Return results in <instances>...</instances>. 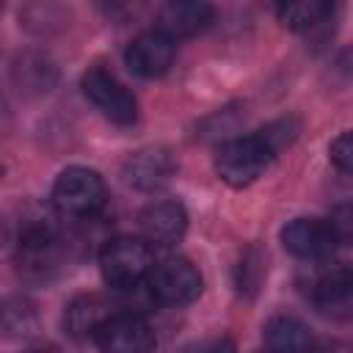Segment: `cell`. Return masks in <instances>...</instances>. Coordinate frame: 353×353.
Segmentation results:
<instances>
[{"instance_id":"1","label":"cell","mask_w":353,"mask_h":353,"mask_svg":"<svg viewBox=\"0 0 353 353\" xmlns=\"http://www.w3.org/2000/svg\"><path fill=\"white\" fill-rule=\"evenodd\" d=\"M295 135H298V121L279 119L254 135L226 141L215 154L218 176L232 188H248L265 174V168L276 160V154L295 141Z\"/></svg>"},{"instance_id":"2","label":"cell","mask_w":353,"mask_h":353,"mask_svg":"<svg viewBox=\"0 0 353 353\" xmlns=\"http://www.w3.org/2000/svg\"><path fill=\"white\" fill-rule=\"evenodd\" d=\"M152 245L141 237H113L99 251V270L108 287L113 290H132L138 287L152 270Z\"/></svg>"},{"instance_id":"3","label":"cell","mask_w":353,"mask_h":353,"mask_svg":"<svg viewBox=\"0 0 353 353\" xmlns=\"http://www.w3.org/2000/svg\"><path fill=\"white\" fill-rule=\"evenodd\" d=\"M108 201L105 179L85 165H72L58 174L52 185V204L72 218H91Z\"/></svg>"},{"instance_id":"4","label":"cell","mask_w":353,"mask_h":353,"mask_svg":"<svg viewBox=\"0 0 353 353\" xmlns=\"http://www.w3.org/2000/svg\"><path fill=\"white\" fill-rule=\"evenodd\" d=\"M63 262L61 237L50 226H28L17 243L19 276L30 284H47L55 279Z\"/></svg>"},{"instance_id":"5","label":"cell","mask_w":353,"mask_h":353,"mask_svg":"<svg viewBox=\"0 0 353 353\" xmlns=\"http://www.w3.org/2000/svg\"><path fill=\"white\" fill-rule=\"evenodd\" d=\"M80 88L85 94V99L105 116L110 119L113 124H132L138 119V102L135 97L127 91L124 83H119L110 72H105L102 66H94L83 74L80 80Z\"/></svg>"},{"instance_id":"6","label":"cell","mask_w":353,"mask_h":353,"mask_svg":"<svg viewBox=\"0 0 353 353\" xmlns=\"http://www.w3.org/2000/svg\"><path fill=\"white\" fill-rule=\"evenodd\" d=\"M146 284H149L152 298L165 303V306L193 303L199 298V292H201L199 270L182 256H168V259L152 265V270L146 276Z\"/></svg>"},{"instance_id":"7","label":"cell","mask_w":353,"mask_h":353,"mask_svg":"<svg viewBox=\"0 0 353 353\" xmlns=\"http://www.w3.org/2000/svg\"><path fill=\"white\" fill-rule=\"evenodd\" d=\"M94 339L102 353H152L154 350L152 325L132 312H113L99 325Z\"/></svg>"},{"instance_id":"8","label":"cell","mask_w":353,"mask_h":353,"mask_svg":"<svg viewBox=\"0 0 353 353\" xmlns=\"http://www.w3.org/2000/svg\"><path fill=\"white\" fill-rule=\"evenodd\" d=\"M281 243L298 259L317 262V259H328L336 251L339 237L334 226L323 218H295L281 229Z\"/></svg>"},{"instance_id":"9","label":"cell","mask_w":353,"mask_h":353,"mask_svg":"<svg viewBox=\"0 0 353 353\" xmlns=\"http://www.w3.org/2000/svg\"><path fill=\"white\" fill-rule=\"evenodd\" d=\"M176 55V44L174 39H168L163 30H143L141 36H135L127 50H124V63L132 74L138 77H160L168 72V66L174 63Z\"/></svg>"},{"instance_id":"10","label":"cell","mask_w":353,"mask_h":353,"mask_svg":"<svg viewBox=\"0 0 353 353\" xmlns=\"http://www.w3.org/2000/svg\"><path fill=\"white\" fill-rule=\"evenodd\" d=\"M176 174V163L165 146H143L124 160V179L138 190H160Z\"/></svg>"},{"instance_id":"11","label":"cell","mask_w":353,"mask_h":353,"mask_svg":"<svg viewBox=\"0 0 353 353\" xmlns=\"http://www.w3.org/2000/svg\"><path fill=\"white\" fill-rule=\"evenodd\" d=\"M141 229L146 243H154L160 248H171L185 237L188 229V212L179 201L174 199H163V201H152L143 207L141 212Z\"/></svg>"},{"instance_id":"12","label":"cell","mask_w":353,"mask_h":353,"mask_svg":"<svg viewBox=\"0 0 353 353\" xmlns=\"http://www.w3.org/2000/svg\"><path fill=\"white\" fill-rule=\"evenodd\" d=\"M215 19V8L210 3H168L160 8V28L168 39H188L207 30Z\"/></svg>"},{"instance_id":"13","label":"cell","mask_w":353,"mask_h":353,"mask_svg":"<svg viewBox=\"0 0 353 353\" xmlns=\"http://www.w3.org/2000/svg\"><path fill=\"white\" fill-rule=\"evenodd\" d=\"M350 295H353V276L350 268L336 265L325 270L314 284H312V301L320 312H334V314H347L350 309Z\"/></svg>"},{"instance_id":"14","label":"cell","mask_w":353,"mask_h":353,"mask_svg":"<svg viewBox=\"0 0 353 353\" xmlns=\"http://www.w3.org/2000/svg\"><path fill=\"white\" fill-rule=\"evenodd\" d=\"M262 339L268 345V353H309L314 345L306 323L292 314L270 317L262 328Z\"/></svg>"},{"instance_id":"15","label":"cell","mask_w":353,"mask_h":353,"mask_svg":"<svg viewBox=\"0 0 353 353\" xmlns=\"http://www.w3.org/2000/svg\"><path fill=\"white\" fill-rule=\"evenodd\" d=\"M113 314V306L102 298V295H80L74 298L69 306H66V314H63V323H66V331L77 339H85V336H94L99 331V325Z\"/></svg>"},{"instance_id":"16","label":"cell","mask_w":353,"mask_h":353,"mask_svg":"<svg viewBox=\"0 0 353 353\" xmlns=\"http://www.w3.org/2000/svg\"><path fill=\"white\" fill-rule=\"evenodd\" d=\"M39 331V312L36 303L14 295L0 303V336L6 339H30Z\"/></svg>"},{"instance_id":"17","label":"cell","mask_w":353,"mask_h":353,"mask_svg":"<svg viewBox=\"0 0 353 353\" xmlns=\"http://www.w3.org/2000/svg\"><path fill=\"white\" fill-rule=\"evenodd\" d=\"M331 11H334L331 3H323V0H301V3L279 6V19L290 30H309V28L320 25Z\"/></svg>"},{"instance_id":"18","label":"cell","mask_w":353,"mask_h":353,"mask_svg":"<svg viewBox=\"0 0 353 353\" xmlns=\"http://www.w3.org/2000/svg\"><path fill=\"white\" fill-rule=\"evenodd\" d=\"M17 77H19V83H25L36 91H47L55 83V66H50V61L39 58V55H25L17 66Z\"/></svg>"},{"instance_id":"19","label":"cell","mask_w":353,"mask_h":353,"mask_svg":"<svg viewBox=\"0 0 353 353\" xmlns=\"http://www.w3.org/2000/svg\"><path fill=\"white\" fill-rule=\"evenodd\" d=\"M331 163H334L342 174H350V171H353V138H350V132H342V135L331 143Z\"/></svg>"},{"instance_id":"20","label":"cell","mask_w":353,"mask_h":353,"mask_svg":"<svg viewBox=\"0 0 353 353\" xmlns=\"http://www.w3.org/2000/svg\"><path fill=\"white\" fill-rule=\"evenodd\" d=\"M309 353H350V345L342 342V339H331V342H323V345H312Z\"/></svg>"},{"instance_id":"21","label":"cell","mask_w":353,"mask_h":353,"mask_svg":"<svg viewBox=\"0 0 353 353\" xmlns=\"http://www.w3.org/2000/svg\"><path fill=\"white\" fill-rule=\"evenodd\" d=\"M207 353H234V345H232V339H218Z\"/></svg>"},{"instance_id":"22","label":"cell","mask_w":353,"mask_h":353,"mask_svg":"<svg viewBox=\"0 0 353 353\" xmlns=\"http://www.w3.org/2000/svg\"><path fill=\"white\" fill-rule=\"evenodd\" d=\"M8 237H11V229H8V221H6L3 212H0V248L8 243Z\"/></svg>"},{"instance_id":"23","label":"cell","mask_w":353,"mask_h":353,"mask_svg":"<svg viewBox=\"0 0 353 353\" xmlns=\"http://www.w3.org/2000/svg\"><path fill=\"white\" fill-rule=\"evenodd\" d=\"M22 353H58L52 345H30V347H25Z\"/></svg>"}]
</instances>
